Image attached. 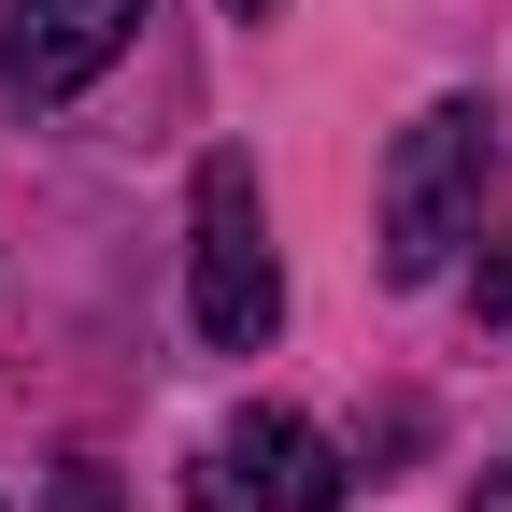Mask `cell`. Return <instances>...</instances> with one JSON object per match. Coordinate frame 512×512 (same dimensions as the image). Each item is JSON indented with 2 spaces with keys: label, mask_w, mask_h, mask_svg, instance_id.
<instances>
[{
  "label": "cell",
  "mask_w": 512,
  "mask_h": 512,
  "mask_svg": "<svg viewBox=\"0 0 512 512\" xmlns=\"http://www.w3.org/2000/svg\"><path fill=\"white\" fill-rule=\"evenodd\" d=\"M484 185H498V128H484V100H427L399 143H384V200H370V228H384V285H427L441 256L484 228Z\"/></svg>",
  "instance_id": "6da1fadb"
},
{
  "label": "cell",
  "mask_w": 512,
  "mask_h": 512,
  "mask_svg": "<svg viewBox=\"0 0 512 512\" xmlns=\"http://www.w3.org/2000/svg\"><path fill=\"white\" fill-rule=\"evenodd\" d=\"M185 313L214 356H256L285 328V256H271V200L256 157H200V228H185Z\"/></svg>",
  "instance_id": "7a4b0ae2"
},
{
  "label": "cell",
  "mask_w": 512,
  "mask_h": 512,
  "mask_svg": "<svg viewBox=\"0 0 512 512\" xmlns=\"http://www.w3.org/2000/svg\"><path fill=\"white\" fill-rule=\"evenodd\" d=\"M128 43H143V0H15V29H0V86H15L29 114H57V100H86Z\"/></svg>",
  "instance_id": "3957f363"
},
{
  "label": "cell",
  "mask_w": 512,
  "mask_h": 512,
  "mask_svg": "<svg viewBox=\"0 0 512 512\" xmlns=\"http://www.w3.org/2000/svg\"><path fill=\"white\" fill-rule=\"evenodd\" d=\"M342 456L313 441L299 413H242L214 456H200V512H342Z\"/></svg>",
  "instance_id": "277c9868"
},
{
  "label": "cell",
  "mask_w": 512,
  "mask_h": 512,
  "mask_svg": "<svg viewBox=\"0 0 512 512\" xmlns=\"http://www.w3.org/2000/svg\"><path fill=\"white\" fill-rule=\"evenodd\" d=\"M470 313H484V328H512V228H498V256L470 271Z\"/></svg>",
  "instance_id": "5b68a950"
},
{
  "label": "cell",
  "mask_w": 512,
  "mask_h": 512,
  "mask_svg": "<svg viewBox=\"0 0 512 512\" xmlns=\"http://www.w3.org/2000/svg\"><path fill=\"white\" fill-rule=\"evenodd\" d=\"M43 512H114V470H57V498Z\"/></svg>",
  "instance_id": "8992f818"
},
{
  "label": "cell",
  "mask_w": 512,
  "mask_h": 512,
  "mask_svg": "<svg viewBox=\"0 0 512 512\" xmlns=\"http://www.w3.org/2000/svg\"><path fill=\"white\" fill-rule=\"evenodd\" d=\"M228 15H285V0H228Z\"/></svg>",
  "instance_id": "52a82bcc"
}]
</instances>
